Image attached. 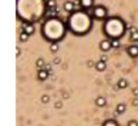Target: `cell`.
I'll return each instance as SVG.
<instances>
[{
	"label": "cell",
	"instance_id": "7402d4cb",
	"mask_svg": "<svg viewBox=\"0 0 138 126\" xmlns=\"http://www.w3.org/2000/svg\"><path fill=\"white\" fill-rule=\"evenodd\" d=\"M61 106H62L61 102H57V103H56V108H61Z\"/></svg>",
	"mask_w": 138,
	"mask_h": 126
},
{
	"label": "cell",
	"instance_id": "8992f818",
	"mask_svg": "<svg viewBox=\"0 0 138 126\" xmlns=\"http://www.w3.org/2000/svg\"><path fill=\"white\" fill-rule=\"evenodd\" d=\"M23 30L30 35V34H33V33H34V27H33V24H26Z\"/></svg>",
	"mask_w": 138,
	"mask_h": 126
},
{
	"label": "cell",
	"instance_id": "44dd1931",
	"mask_svg": "<svg viewBox=\"0 0 138 126\" xmlns=\"http://www.w3.org/2000/svg\"><path fill=\"white\" fill-rule=\"evenodd\" d=\"M107 60H108V57H107V56H104V55L101 57V61H103V62H107Z\"/></svg>",
	"mask_w": 138,
	"mask_h": 126
},
{
	"label": "cell",
	"instance_id": "d6986e66",
	"mask_svg": "<svg viewBox=\"0 0 138 126\" xmlns=\"http://www.w3.org/2000/svg\"><path fill=\"white\" fill-rule=\"evenodd\" d=\"M104 126H116V125H115V123H113V121H108V123H105Z\"/></svg>",
	"mask_w": 138,
	"mask_h": 126
},
{
	"label": "cell",
	"instance_id": "9a60e30c",
	"mask_svg": "<svg viewBox=\"0 0 138 126\" xmlns=\"http://www.w3.org/2000/svg\"><path fill=\"white\" fill-rule=\"evenodd\" d=\"M111 47H115V49L120 47V41L118 39H114V40L111 41Z\"/></svg>",
	"mask_w": 138,
	"mask_h": 126
},
{
	"label": "cell",
	"instance_id": "ffe728a7",
	"mask_svg": "<svg viewBox=\"0 0 138 126\" xmlns=\"http://www.w3.org/2000/svg\"><path fill=\"white\" fill-rule=\"evenodd\" d=\"M129 126H138V124L136 123V121H133V120H132V121H130V123H129Z\"/></svg>",
	"mask_w": 138,
	"mask_h": 126
},
{
	"label": "cell",
	"instance_id": "d4e9b609",
	"mask_svg": "<svg viewBox=\"0 0 138 126\" xmlns=\"http://www.w3.org/2000/svg\"><path fill=\"white\" fill-rule=\"evenodd\" d=\"M133 103H135L136 106H138V97H137V98H135V101H133Z\"/></svg>",
	"mask_w": 138,
	"mask_h": 126
},
{
	"label": "cell",
	"instance_id": "9c48e42d",
	"mask_svg": "<svg viewBox=\"0 0 138 126\" xmlns=\"http://www.w3.org/2000/svg\"><path fill=\"white\" fill-rule=\"evenodd\" d=\"M127 86V81L125 80V79H120L119 82H118V87L119 89H125Z\"/></svg>",
	"mask_w": 138,
	"mask_h": 126
},
{
	"label": "cell",
	"instance_id": "2e32d148",
	"mask_svg": "<svg viewBox=\"0 0 138 126\" xmlns=\"http://www.w3.org/2000/svg\"><path fill=\"white\" fill-rule=\"evenodd\" d=\"M58 49H59V46H58V44H57V43H53V44L51 45V51H52V52L58 51Z\"/></svg>",
	"mask_w": 138,
	"mask_h": 126
},
{
	"label": "cell",
	"instance_id": "cb8c5ba5",
	"mask_svg": "<svg viewBox=\"0 0 138 126\" xmlns=\"http://www.w3.org/2000/svg\"><path fill=\"white\" fill-rule=\"evenodd\" d=\"M59 62H61V60H59V58H55V63H56V64H58Z\"/></svg>",
	"mask_w": 138,
	"mask_h": 126
},
{
	"label": "cell",
	"instance_id": "603a6c76",
	"mask_svg": "<svg viewBox=\"0 0 138 126\" xmlns=\"http://www.w3.org/2000/svg\"><path fill=\"white\" fill-rule=\"evenodd\" d=\"M133 95L138 96V89H135V90H133Z\"/></svg>",
	"mask_w": 138,
	"mask_h": 126
},
{
	"label": "cell",
	"instance_id": "484cf974",
	"mask_svg": "<svg viewBox=\"0 0 138 126\" xmlns=\"http://www.w3.org/2000/svg\"><path fill=\"white\" fill-rule=\"evenodd\" d=\"M92 64H93V62H92V61H90V62H89V67H92Z\"/></svg>",
	"mask_w": 138,
	"mask_h": 126
},
{
	"label": "cell",
	"instance_id": "e0dca14e",
	"mask_svg": "<svg viewBox=\"0 0 138 126\" xmlns=\"http://www.w3.org/2000/svg\"><path fill=\"white\" fill-rule=\"evenodd\" d=\"M37 67L38 68H43L44 67V60L43 58H39L37 61Z\"/></svg>",
	"mask_w": 138,
	"mask_h": 126
},
{
	"label": "cell",
	"instance_id": "8fae6325",
	"mask_svg": "<svg viewBox=\"0 0 138 126\" xmlns=\"http://www.w3.org/2000/svg\"><path fill=\"white\" fill-rule=\"evenodd\" d=\"M28 38H29V34L28 33H26L24 30L21 33V35H19V39H21V41H27Z\"/></svg>",
	"mask_w": 138,
	"mask_h": 126
},
{
	"label": "cell",
	"instance_id": "3957f363",
	"mask_svg": "<svg viewBox=\"0 0 138 126\" xmlns=\"http://www.w3.org/2000/svg\"><path fill=\"white\" fill-rule=\"evenodd\" d=\"M127 52L131 57H137L138 56V46H130L129 50H127Z\"/></svg>",
	"mask_w": 138,
	"mask_h": 126
},
{
	"label": "cell",
	"instance_id": "ba28073f",
	"mask_svg": "<svg viewBox=\"0 0 138 126\" xmlns=\"http://www.w3.org/2000/svg\"><path fill=\"white\" fill-rule=\"evenodd\" d=\"M104 68H105V62H103V61H99V62L96 63V69H97V70L102 72V70H104Z\"/></svg>",
	"mask_w": 138,
	"mask_h": 126
},
{
	"label": "cell",
	"instance_id": "5bb4252c",
	"mask_svg": "<svg viewBox=\"0 0 138 126\" xmlns=\"http://www.w3.org/2000/svg\"><path fill=\"white\" fill-rule=\"evenodd\" d=\"M47 7H48V9H55L56 7L55 0H47Z\"/></svg>",
	"mask_w": 138,
	"mask_h": 126
},
{
	"label": "cell",
	"instance_id": "52a82bcc",
	"mask_svg": "<svg viewBox=\"0 0 138 126\" xmlns=\"http://www.w3.org/2000/svg\"><path fill=\"white\" fill-rule=\"evenodd\" d=\"M105 103H107V101H105L104 97H97V99H96V104H97L98 107H103Z\"/></svg>",
	"mask_w": 138,
	"mask_h": 126
},
{
	"label": "cell",
	"instance_id": "30bf717a",
	"mask_svg": "<svg viewBox=\"0 0 138 126\" xmlns=\"http://www.w3.org/2000/svg\"><path fill=\"white\" fill-rule=\"evenodd\" d=\"M80 4L84 7H90L92 5V0H80Z\"/></svg>",
	"mask_w": 138,
	"mask_h": 126
},
{
	"label": "cell",
	"instance_id": "7c38bea8",
	"mask_svg": "<svg viewBox=\"0 0 138 126\" xmlns=\"http://www.w3.org/2000/svg\"><path fill=\"white\" fill-rule=\"evenodd\" d=\"M116 110H118V113H120V114H121V113H124V112L126 110V106L121 103V104H119V106L116 107Z\"/></svg>",
	"mask_w": 138,
	"mask_h": 126
},
{
	"label": "cell",
	"instance_id": "5b68a950",
	"mask_svg": "<svg viewBox=\"0 0 138 126\" xmlns=\"http://www.w3.org/2000/svg\"><path fill=\"white\" fill-rule=\"evenodd\" d=\"M38 76H39L40 80H45L46 78H47V70L46 69H40L39 73H38Z\"/></svg>",
	"mask_w": 138,
	"mask_h": 126
},
{
	"label": "cell",
	"instance_id": "6da1fadb",
	"mask_svg": "<svg viewBox=\"0 0 138 126\" xmlns=\"http://www.w3.org/2000/svg\"><path fill=\"white\" fill-rule=\"evenodd\" d=\"M94 16L96 17H104L105 16V9L104 7H102V6H99V7H96L94 9Z\"/></svg>",
	"mask_w": 138,
	"mask_h": 126
},
{
	"label": "cell",
	"instance_id": "277c9868",
	"mask_svg": "<svg viewBox=\"0 0 138 126\" xmlns=\"http://www.w3.org/2000/svg\"><path fill=\"white\" fill-rule=\"evenodd\" d=\"M64 10L67 12H72L74 10V2H72V1H67L64 4Z\"/></svg>",
	"mask_w": 138,
	"mask_h": 126
},
{
	"label": "cell",
	"instance_id": "7a4b0ae2",
	"mask_svg": "<svg viewBox=\"0 0 138 126\" xmlns=\"http://www.w3.org/2000/svg\"><path fill=\"white\" fill-rule=\"evenodd\" d=\"M102 51H108V50H110L111 47V41H108V40H103L101 43V45H99Z\"/></svg>",
	"mask_w": 138,
	"mask_h": 126
},
{
	"label": "cell",
	"instance_id": "4fadbf2b",
	"mask_svg": "<svg viewBox=\"0 0 138 126\" xmlns=\"http://www.w3.org/2000/svg\"><path fill=\"white\" fill-rule=\"evenodd\" d=\"M131 40L132 41H138V30H135L131 33Z\"/></svg>",
	"mask_w": 138,
	"mask_h": 126
},
{
	"label": "cell",
	"instance_id": "ac0fdd59",
	"mask_svg": "<svg viewBox=\"0 0 138 126\" xmlns=\"http://www.w3.org/2000/svg\"><path fill=\"white\" fill-rule=\"evenodd\" d=\"M41 101H43V103H47V102H50V97H48L47 95H44V96L41 97Z\"/></svg>",
	"mask_w": 138,
	"mask_h": 126
}]
</instances>
